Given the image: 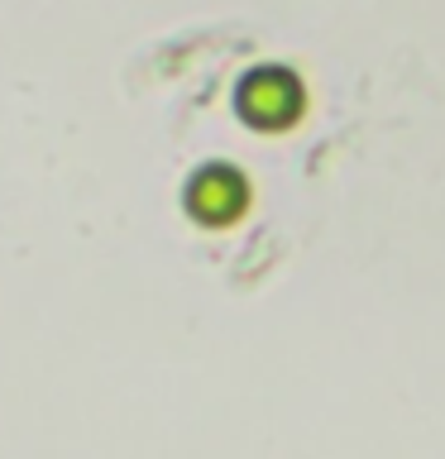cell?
I'll return each instance as SVG.
<instances>
[{"instance_id": "1", "label": "cell", "mask_w": 445, "mask_h": 459, "mask_svg": "<svg viewBox=\"0 0 445 459\" xmlns=\"http://www.w3.org/2000/svg\"><path fill=\"white\" fill-rule=\"evenodd\" d=\"M235 100L254 129H287L301 115V82L287 67H254L240 82Z\"/></svg>"}, {"instance_id": "2", "label": "cell", "mask_w": 445, "mask_h": 459, "mask_svg": "<svg viewBox=\"0 0 445 459\" xmlns=\"http://www.w3.org/2000/svg\"><path fill=\"white\" fill-rule=\"evenodd\" d=\"M244 206H249V182L225 163L201 168L187 182V215L201 225H230Z\"/></svg>"}]
</instances>
